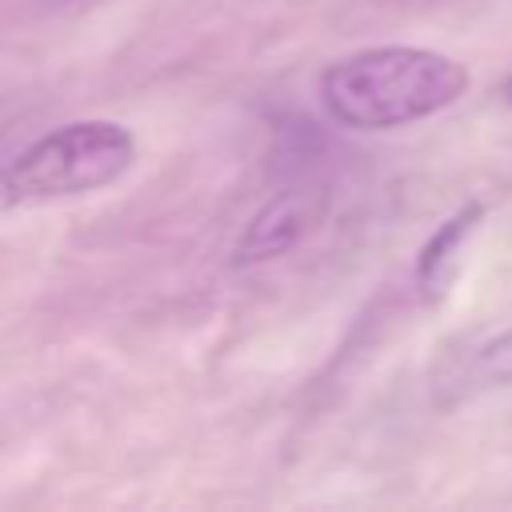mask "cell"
<instances>
[{
    "label": "cell",
    "mask_w": 512,
    "mask_h": 512,
    "mask_svg": "<svg viewBox=\"0 0 512 512\" xmlns=\"http://www.w3.org/2000/svg\"><path fill=\"white\" fill-rule=\"evenodd\" d=\"M316 88L324 112L340 128L392 132L452 108L472 88V72L456 56L432 48L380 44L332 60Z\"/></svg>",
    "instance_id": "cell-1"
},
{
    "label": "cell",
    "mask_w": 512,
    "mask_h": 512,
    "mask_svg": "<svg viewBox=\"0 0 512 512\" xmlns=\"http://www.w3.org/2000/svg\"><path fill=\"white\" fill-rule=\"evenodd\" d=\"M136 132L120 120L88 116L48 128L24 144L0 172L4 204H52L68 196L100 192L124 180L136 164Z\"/></svg>",
    "instance_id": "cell-2"
},
{
    "label": "cell",
    "mask_w": 512,
    "mask_h": 512,
    "mask_svg": "<svg viewBox=\"0 0 512 512\" xmlns=\"http://www.w3.org/2000/svg\"><path fill=\"white\" fill-rule=\"evenodd\" d=\"M328 212V188L324 184H292L284 192H276L240 232L236 248H232V264L236 268H252V264H268L284 252H292Z\"/></svg>",
    "instance_id": "cell-3"
},
{
    "label": "cell",
    "mask_w": 512,
    "mask_h": 512,
    "mask_svg": "<svg viewBox=\"0 0 512 512\" xmlns=\"http://www.w3.org/2000/svg\"><path fill=\"white\" fill-rule=\"evenodd\" d=\"M484 220V204L480 200H468L464 208H456L432 236L428 244L420 248V260H416V284L424 292V300H440L456 272H460V256H464V244L472 240L476 224Z\"/></svg>",
    "instance_id": "cell-4"
},
{
    "label": "cell",
    "mask_w": 512,
    "mask_h": 512,
    "mask_svg": "<svg viewBox=\"0 0 512 512\" xmlns=\"http://www.w3.org/2000/svg\"><path fill=\"white\" fill-rule=\"evenodd\" d=\"M468 384L476 388H500L512 384V328L484 340L468 360Z\"/></svg>",
    "instance_id": "cell-5"
},
{
    "label": "cell",
    "mask_w": 512,
    "mask_h": 512,
    "mask_svg": "<svg viewBox=\"0 0 512 512\" xmlns=\"http://www.w3.org/2000/svg\"><path fill=\"white\" fill-rule=\"evenodd\" d=\"M500 92H504V100H508V104H512V76H508V80H504V88H500Z\"/></svg>",
    "instance_id": "cell-6"
}]
</instances>
